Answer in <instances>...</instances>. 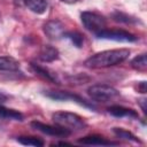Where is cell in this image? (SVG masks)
Listing matches in <instances>:
<instances>
[{
  "label": "cell",
  "instance_id": "1",
  "mask_svg": "<svg viewBox=\"0 0 147 147\" xmlns=\"http://www.w3.org/2000/svg\"><path fill=\"white\" fill-rule=\"evenodd\" d=\"M130 49L127 48H119V49H108L100 53H96L92 56H90L85 61V67L92 68V69H99V68H109L117 65L122 62H124L130 56Z\"/></svg>",
  "mask_w": 147,
  "mask_h": 147
},
{
  "label": "cell",
  "instance_id": "2",
  "mask_svg": "<svg viewBox=\"0 0 147 147\" xmlns=\"http://www.w3.org/2000/svg\"><path fill=\"white\" fill-rule=\"evenodd\" d=\"M52 119L56 125H59L70 132L82 131V130L86 129V126H87V124L83 117H80L77 114L70 113V111H56L52 115Z\"/></svg>",
  "mask_w": 147,
  "mask_h": 147
},
{
  "label": "cell",
  "instance_id": "3",
  "mask_svg": "<svg viewBox=\"0 0 147 147\" xmlns=\"http://www.w3.org/2000/svg\"><path fill=\"white\" fill-rule=\"evenodd\" d=\"M87 93L93 100L99 102H109L119 96V92L115 87L106 84L92 85L88 87Z\"/></svg>",
  "mask_w": 147,
  "mask_h": 147
},
{
  "label": "cell",
  "instance_id": "4",
  "mask_svg": "<svg viewBox=\"0 0 147 147\" xmlns=\"http://www.w3.org/2000/svg\"><path fill=\"white\" fill-rule=\"evenodd\" d=\"M80 20L83 25L93 33H98L107 28L106 18L94 11H83L80 14Z\"/></svg>",
  "mask_w": 147,
  "mask_h": 147
},
{
  "label": "cell",
  "instance_id": "5",
  "mask_svg": "<svg viewBox=\"0 0 147 147\" xmlns=\"http://www.w3.org/2000/svg\"><path fill=\"white\" fill-rule=\"evenodd\" d=\"M95 36L99 39H107V40H114V41H123V42H133L137 41L138 37H136L133 33L125 31V30H119V29H105Z\"/></svg>",
  "mask_w": 147,
  "mask_h": 147
},
{
  "label": "cell",
  "instance_id": "6",
  "mask_svg": "<svg viewBox=\"0 0 147 147\" xmlns=\"http://www.w3.org/2000/svg\"><path fill=\"white\" fill-rule=\"evenodd\" d=\"M31 126L34 130H37V131H39L44 134L52 136V137H68L71 133L70 131H68V130H65V129H63V127H61L56 124L55 125H48V124L41 123L39 121L31 122Z\"/></svg>",
  "mask_w": 147,
  "mask_h": 147
},
{
  "label": "cell",
  "instance_id": "7",
  "mask_svg": "<svg viewBox=\"0 0 147 147\" xmlns=\"http://www.w3.org/2000/svg\"><path fill=\"white\" fill-rule=\"evenodd\" d=\"M48 98L53 99V100H59V101H67V100H72L77 103H79L80 106H84L86 108H94L93 105H91L90 102H87L85 99L80 98L77 94L70 93V92H62V91H48L45 93Z\"/></svg>",
  "mask_w": 147,
  "mask_h": 147
},
{
  "label": "cell",
  "instance_id": "8",
  "mask_svg": "<svg viewBox=\"0 0 147 147\" xmlns=\"http://www.w3.org/2000/svg\"><path fill=\"white\" fill-rule=\"evenodd\" d=\"M44 32L51 39H60L64 36L65 29H64V25L60 21L53 20V21L47 22L44 25Z\"/></svg>",
  "mask_w": 147,
  "mask_h": 147
},
{
  "label": "cell",
  "instance_id": "9",
  "mask_svg": "<svg viewBox=\"0 0 147 147\" xmlns=\"http://www.w3.org/2000/svg\"><path fill=\"white\" fill-rule=\"evenodd\" d=\"M108 113L115 117H131V118H137L138 113L133 109L123 107V106H110L108 109Z\"/></svg>",
  "mask_w": 147,
  "mask_h": 147
},
{
  "label": "cell",
  "instance_id": "10",
  "mask_svg": "<svg viewBox=\"0 0 147 147\" xmlns=\"http://www.w3.org/2000/svg\"><path fill=\"white\" fill-rule=\"evenodd\" d=\"M31 69L33 70V72H34L36 75L42 77L44 79H46V80H48V82H52V83L59 84V78H57V76H56L53 71H51L49 69H46V68H44V67H41V65H38V64H36V63H31Z\"/></svg>",
  "mask_w": 147,
  "mask_h": 147
},
{
  "label": "cell",
  "instance_id": "11",
  "mask_svg": "<svg viewBox=\"0 0 147 147\" xmlns=\"http://www.w3.org/2000/svg\"><path fill=\"white\" fill-rule=\"evenodd\" d=\"M22 2L34 14H44L48 7L47 0H22Z\"/></svg>",
  "mask_w": 147,
  "mask_h": 147
},
{
  "label": "cell",
  "instance_id": "12",
  "mask_svg": "<svg viewBox=\"0 0 147 147\" xmlns=\"http://www.w3.org/2000/svg\"><path fill=\"white\" fill-rule=\"evenodd\" d=\"M39 59L44 62H53L59 59V51H57V48H55L53 46L45 45L40 49Z\"/></svg>",
  "mask_w": 147,
  "mask_h": 147
},
{
  "label": "cell",
  "instance_id": "13",
  "mask_svg": "<svg viewBox=\"0 0 147 147\" xmlns=\"http://www.w3.org/2000/svg\"><path fill=\"white\" fill-rule=\"evenodd\" d=\"M79 144L84 145H96V146H110V145H116V142H113L101 136H87L78 140Z\"/></svg>",
  "mask_w": 147,
  "mask_h": 147
},
{
  "label": "cell",
  "instance_id": "14",
  "mask_svg": "<svg viewBox=\"0 0 147 147\" xmlns=\"http://www.w3.org/2000/svg\"><path fill=\"white\" fill-rule=\"evenodd\" d=\"M20 62L11 56H0V71H16Z\"/></svg>",
  "mask_w": 147,
  "mask_h": 147
},
{
  "label": "cell",
  "instance_id": "15",
  "mask_svg": "<svg viewBox=\"0 0 147 147\" xmlns=\"http://www.w3.org/2000/svg\"><path fill=\"white\" fill-rule=\"evenodd\" d=\"M20 144L24 145V146H36V147H41L45 145L44 140H41L40 138L37 137H31V136H21L17 137L16 139Z\"/></svg>",
  "mask_w": 147,
  "mask_h": 147
},
{
  "label": "cell",
  "instance_id": "16",
  "mask_svg": "<svg viewBox=\"0 0 147 147\" xmlns=\"http://www.w3.org/2000/svg\"><path fill=\"white\" fill-rule=\"evenodd\" d=\"M0 117L1 118H7V119H16V121H22L23 119V115L14 109H8L5 108L0 105Z\"/></svg>",
  "mask_w": 147,
  "mask_h": 147
},
{
  "label": "cell",
  "instance_id": "17",
  "mask_svg": "<svg viewBox=\"0 0 147 147\" xmlns=\"http://www.w3.org/2000/svg\"><path fill=\"white\" fill-rule=\"evenodd\" d=\"M63 37L68 38L78 48H80L83 46V44H84V36L82 33H79L78 31H65Z\"/></svg>",
  "mask_w": 147,
  "mask_h": 147
},
{
  "label": "cell",
  "instance_id": "18",
  "mask_svg": "<svg viewBox=\"0 0 147 147\" xmlns=\"http://www.w3.org/2000/svg\"><path fill=\"white\" fill-rule=\"evenodd\" d=\"M131 67L138 71H142L145 72L147 70V60H146V54H140L138 56H136L132 61H131Z\"/></svg>",
  "mask_w": 147,
  "mask_h": 147
},
{
  "label": "cell",
  "instance_id": "19",
  "mask_svg": "<svg viewBox=\"0 0 147 147\" xmlns=\"http://www.w3.org/2000/svg\"><path fill=\"white\" fill-rule=\"evenodd\" d=\"M113 132L115 133V136H116L117 138L125 139V140H131V141H134V142H140V140H139L133 133H131L130 131L124 130V129H122V127H114V129H113Z\"/></svg>",
  "mask_w": 147,
  "mask_h": 147
},
{
  "label": "cell",
  "instance_id": "20",
  "mask_svg": "<svg viewBox=\"0 0 147 147\" xmlns=\"http://www.w3.org/2000/svg\"><path fill=\"white\" fill-rule=\"evenodd\" d=\"M113 18L116 21V22H123V23H134L137 20L136 18H132L131 16L124 14V13H119V11H115L113 14Z\"/></svg>",
  "mask_w": 147,
  "mask_h": 147
},
{
  "label": "cell",
  "instance_id": "21",
  "mask_svg": "<svg viewBox=\"0 0 147 147\" xmlns=\"http://www.w3.org/2000/svg\"><path fill=\"white\" fill-rule=\"evenodd\" d=\"M138 92L145 94L146 93V82H140L138 83Z\"/></svg>",
  "mask_w": 147,
  "mask_h": 147
},
{
  "label": "cell",
  "instance_id": "22",
  "mask_svg": "<svg viewBox=\"0 0 147 147\" xmlns=\"http://www.w3.org/2000/svg\"><path fill=\"white\" fill-rule=\"evenodd\" d=\"M138 102H139V105H140V107H141L142 111L146 114V102H147V101H146V99H140Z\"/></svg>",
  "mask_w": 147,
  "mask_h": 147
},
{
  "label": "cell",
  "instance_id": "23",
  "mask_svg": "<svg viewBox=\"0 0 147 147\" xmlns=\"http://www.w3.org/2000/svg\"><path fill=\"white\" fill-rule=\"evenodd\" d=\"M6 100H7V95H6V94H3L2 92H0V105H1V103H3Z\"/></svg>",
  "mask_w": 147,
  "mask_h": 147
},
{
  "label": "cell",
  "instance_id": "24",
  "mask_svg": "<svg viewBox=\"0 0 147 147\" xmlns=\"http://www.w3.org/2000/svg\"><path fill=\"white\" fill-rule=\"evenodd\" d=\"M62 2H64V3H76V2H78L79 0H61Z\"/></svg>",
  "mask_w": 147,
  "mask_h": 147
},
{
  "label": "cell",
  "instance_id": "25",
  "mask_svg": "<svg viewBox=\"0 0 147 147\" xmlns=\"http://www.w3.org/2000/svg\"><path fill=\"white\" fill-rule=\"evenodd\" d=\"M0 16H1V14H0Z\"/></svg>",
  "mask_w": 147,
  "mask_h": 147
}]
</instances>
